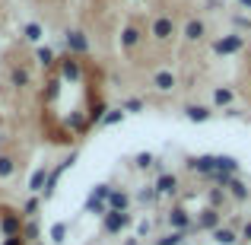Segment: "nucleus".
Here are the masks:
<instances>
[{
	"label": "nucleus",
	"instance_id": "nucleus-1",
	"mask_svg": "<svg viewBox=\"0 0 251 245\" xmlns=\"http://www.w3.org/2000/svg\"><path fill=\"white\" fill-rule=\"evenodd\" d=\"M64 48L74 57H86L92 51V45H89V35H86L83 29H67L64 32Z\"/></svg>",
	"mask_w": 251,
	"mask_h": 245
},
{
	"label": "nucleus",
	"instance_id": "nucleus-2",
	"mask_svg": "<svg viewBox=\"0 0 251 245\" xmlns=\"http://www.w3.org/2000/svg\"><path fill=\"white\" fill-rule=\"evenodd\" d=\"M150 35H153L156 42H172V38L178 35V26H175V19H172V16H166V13H162V16H156L153 23H150Z\"/></svg>",
	"mask_w": 251,
	"mask_h": 245
},
{
	"label": "nucleus",
	"instance_id": "nucleus-3",
	"mask_svg": "<svg viewBox=\"0 0 251 245\" xmlns=\"http://www.w3.org/2000/svg\"><path fill=\"white\" fill-rule=\"evenodd\" d=\"M130 220H134L130 214H118V210H108V214L102 217V233H105V236H118V233H124V229L130 226Z\"/></svg>",
	"mask_w": 251,
	"mask_h": 245
},
{
	"label": "nucleus",
	"instance_id": "nucleus-4",
	"mask_svg": "<svg viewBox=\"0 0 251 245\" xmlns=\"http://www.w3.org/2000/svg\"><path fill=\"white\" fill-rule=\"evenodd\" d=\"M166 223H169L172 233H184V236L194 229V220H191V214L184 207H172L169 214H166Z\"/></svg>",
	"mask_w": 251,
	"mask_h": 245
},
{
	"label": "nucleus",
	"instance_id": "nucleus-5",
	"mask_svg": "<svg viewBox=\"0 0 251 245\" xmlns=\"http://www.w3.org/2000/svg\"><path fill=\"white\" fill-rule=\"evenodd\" d=\"M57 70H61V80H67V83L83 80V64H80V57H74V54L57 57Z\"/></svg>",
	"mask_w": 251,
	"mask_h": 245
},
{
	"label": "nucleus",
	"instance_id": "nucleus-6",
	"mask_svg": "<svg viewBox=\"0 0 251 245\" xmlns=\"http://www.w3.org/2000/svg\"><path fill=\"white\" fill-rule=\"evenodd\" d=\"M0 233H3V239L23 236V214H16V210H3V214H0Z\"/></svg>",
	"mask_w": 251,
	"mask_h": 245
},
{
	"label": "nucleus",
	"instance_id": "nucleus-7",
	"mask_svg": "<svg viewBox=\"0 0 251 245\" xmlns=\"http://www.w3.org/2000/svg\"><path fill=\"white\" fill-rule=\"evenodd\" d=\"M220 226H223V210H213V207H203L194 220V229H203V233H213Z\"/></svg>",
	"mask_w": 251,
	"mask_h": 245
},
{
	"label": "nucleus",
	"instance_id": "nucleus-8",
	"mask_svg": "<svg viewBox=\"0 0 251 245\" xmlns=\"http://www.w3.org/2000/svg\"><path fill=\"white\" fill-rule=\"evenodd\" d=\"M245 48V35H239V32H232V35H223L213 42V51L216 54H239V51Z\"/></svg>",
	"mask_w": 251,
	"mask_h": 245
},
{
	"label": "nucleus",
	"instance_id": "nucleus-9",
	"mask_svg": "<svg viewBox=\"0 0 251 245\" xmlns=\"http://www.w3.org/2000/svg\"><path fill=\"white\" fill-rule=\"evenodd\" d=\"M203 35H207V23L203 19H188L184 23V29H181V38L188 45H197V42H203Z\"/></svg>",
	"mask_w": 251,
	"mask_h": 245
},
{
	"label": "nucleus",
	"instance_id": "nucleus-10",
	"mask_svg": "<svg viewBox=\"0 0 251 245\" xmlns=\"http://www.w3.org/2000/svg\"><path fill=\"white\" fill-rule=\"evenodd\" d=\"M178 188H181V182H178L175 172H162V175L156 178V191H159V197H172V194H178Z\"/></svg>",
	"mask_w": 251,
	"mask_h": 245
},
{
	"label": "nucleus",
	"instance_id": "nucleus-11",
	"mask_svg": "<svg viewBox=\"0 0 251 245\" xmlns=\"http://www.w3.org/2000/svg\"><path fill=\"white\" fill-rule=\"evenodd\" d=\"M188 169L207 178V175H213V172H216V156H191V160H188Z\"/></svg>",
	"mask_w": 251,
	"mask_h": 245
},
{
	"label": "nucleus",
	"instance_id": "nucleus-12",
	"mask_svg": "<svg viewBox=\"0 0 251 245\" xmlns=\"http://www.w3.org/2000/svg\"><path fill=\"white\" fill-rule=\"evenodd\" d=\"M178 86V77L172 74V70H156L153 74V89L156 92H175Z\"/></svg>",
	"mask_w": 251,
	"mask_h": 245
},
{
	"label": "nucleus",
	"instance_id": "nucleus-13",
	"mask_svg": "<svg viewBox=\"0 0 251 245\" xmlns=\"http://www.w3.org/2000/svg\"><path fill=\"white\" fill-rule=\"evenodd\" d=\"M140 42H143V32H140V26H130V23H127V26L121 29V48H124V51H134Z\"/></svg>",
	"mask_w": 251,
	"mask_h": 245
},
{
	"label": "nucleus",
	"instance_id": "nucleus-14",
	"mask_svg": "<svg viewBox=\"0 0 251 245\" xmlns=\"http://www.w3.org/2000/svg\"><path fill=\"white\" fill-rule=\"evenodd\" d=\"M108 210L127 214V210H130V194H127L124 188H111V194H108Z\"/></svg>",
	"mask_w": 251,
	"mask_h": 245
},
{
	"label": "nucleus",
	"instance_id": "nucleus-15",
	"mask_svg": "<svg viewBox=\"0 0 251 245\" xmlns=\"http://www.w3.org/2000/svg\"><path fill=\"white\" fill-rule=\"evenodd\" d=\"M10 86L13 89H29L32 86V70L29 67H10Z\"/></svg>",
	"mask_w": 251,
	"mask_h": 245
},
{
	"label": "nucleus",
	"instance_id": "nucleus-16",
	"mask_svg": "<svg viewBox=\"0 0 251 245\" xmlns=\"http://www.w3.org/2000/svg\"><path fill=\"white\" fill-rule=\"evenodd\" d=\"M184 118L194 124H203L213 118V109H207V105H184Z\"/></svg>",
	"mask_w": 251,
	"mask_h": 245
},
{
	"label": "nucleus",
	"instance_id": "nucleus-17",
	"mask_svg": "<svg viewBox=\"0 0 251 245\" xmlns=\"http://www.w3.org/2000/svg\"><path fill=\"white\" fill-rule=\"evenodd\" d=\"M48 172H51V169L38 165V169L29 175V194H38V197H42V191H45V182H48Z\"/></svg>",
	"mask_w": 251,
	"mask_h": 245
},
{
	"label": "nucleus",
	"instance_id": "nucleus-18",
	"mask_svg": "<svg viewBox=\"0 0 251 245\" xmlns=\"http://www.w3.org/2000/svg\"><path fill=\"white\" fill-rule=\"evenodd\" d=\"M210 236H213V242H216V245H235V242L242 239V236L235 233L232 226H220V229H213Z\"/></svg>",
	"mask_w": 251,
	"mask_h": 245
},
{
	"label": "nucleus",
	"instance_id": "nucleus-19",
	"mask_svg": "<svg viewBox=\"0 0 251 245\" xmlns=\"http://www.w3.org/2000/svg\"><path fill=\"white\" fill-rule=\"evenodd\" d=\"M23 38H25V42H32V45H42V38H45L42 23H25L23 26Z\"/></svg>",
	"mask_w": 251,
	"mask_h": 245
},
{
	"label": "nucleus",
	"instance_id": "nucleus-20",
	"mask_svg": "<svg viewBox=\"0 0 251 245\" xmlns=\"http://www.w3.org/2000/svg\"><path fill=\"white\" fill-rule=\"evenodd\" d=\"M35 61H38V67H54V64H57L54 48H48V45H38V48H35Z\"/></svg>",
	"mask_w": 251,
	"mask_h": 245
},
{
	"label": "nucleus",
	"instance_id": "nucleus-21",
	"mask_svg": "<svg viewBox=\"0 0 251 245\" xmlns=\"http://www.w3.org/2000/svg\"><path fill=\"white\" fill-rule=\"evenodd\" d=\"M16 175V160L10 153H0V182H10Z\"/></svg>",
	"mask_w": 251,
	"mask_h": 245
},
{
	"label": "nucleus",
	"instance_id": "nucleus-22",
	"mask_svg": "<svg viewBox=\"0 0 251 245\" xmlns=\"http://www.w3.org/2000/svg\"><path fill=\"white\" fill-rule=\"evenodd\" d=\"M42 197H38V194H29V201H25L23 204V210H19V214H23L25 217V220H35V217H38V210H42Z\"/></svg>",
	"mask_w": 251,
	"mask_h": 245
},
{
	"label": "nucleus",
	"instance_id": "nucleus-23",
	"mask_svg": "<svg viewBox=\"0 0 251 245\" xmlns=\"http://www.w3.org/2000/svg\"><path fill=\"white\" fill-rule=\"evenodd\" d=\"M239 160H235V156H226V153H220L216 156V172H229V175H235V172H239Z\"/></svg>",
	"mask_w": 251,
	"mask_h": 245
},
{
	"label": "nucleus",
	"instance_id": "nucleus-24",
	"mask_svg": "<svg viewBox=\"0 0 251 245\" xmlns=\"http://www.w3.org/2000/svg\"><path fill=\"white\" fill-rule=\"evenodd\" d=\"M213 105H216V109H232V89L216 86V89H213Z\"/></svg>",
	"mask_w": 251,
	"mask_h": 245
},
{
	"label": "nucleus",
	"instance_id": "nucleus-25",
	"mask_svg": "<svg viewBox=\"0 0 251 245\" xmlns=\"http://www.w3.org/2000/svg\"><path fill=\"white\" fill-rule=\"evenodd\" d=\"M226 194H232V197H235V201H248V185H245V182H242V178H239V175H235V178H232V182H229V188H226Z\"/></svg>",
	"mask_w": 251,
	"mask_h": 245
},
{
	"label": "nucleus",
	"instance_id": "nucleus-26",
	"mask_svg": "<svg viewBox=\"0 0 251 245\" xmlns=\"http://www.w3.org/2000/svg\"><path fill=\"white\" fill-rule=\"evenodd\" d=\"M83 210H86V214H96V217H105V214H108V204L89 194V197H86V204H83Z\"/></svg>",
	"mask_w": 251,
	"mask_h": 245
},
{
	"label": "nucleus",
	"instance_id": "nucleus-27",
	"mask_svg": "<svg viewBox=\"0 0 251 245\" xmlns=\"http://www.w3.org/2000/svg\"><path fill=\"white\" fill-rule=\"evenodd\" d=\"M137 201H140V204H156V201H159V191H156V185H143V188L137 191Z\"/></svg>",
	"mask_w": 251,
	"mask_h": 245
},
{
	"label": "nucleus",
	"instance_id": "nucleus-28",
	"mask_svg": "<svg viewBox=\"0 0 251 245\" xmlns=\"http://www.w3.org/2000/svg\"><path fill=\"white\" fill-rule=\"evenodd\" d=\"M153 245H184V233H162V236H156Z\"/></svg>",
	"mask_w": 251,
	"mask_h": 245
},
{
	"label": "nucleus",
	"instance_id": "nucleus-29",
	"mask_svg": "<svg viewBox=\"0 0 251 245\" xmlns=\"http://www.w3.org/2000/svg\"><path fill=\"white\" fill-rule=\"evenodd\" d=\"M48 239L54 245H64V242H67V223H54V226L48 229Z\"/></svg>",
	"mask_w": 251,
	"mask_h": 245
},
{
	"label": "nucleus",
	"instance_id": "nucleus-30",
	"mask_svg": "<svg viewBox=\"0 0 251 245\" xmlns=\"http://www.w3.org/2000/svg\"><path fill=\"white\" fill-rule=\"evenodd\" d=\"M105 115H108V105H105V102H96V105H92V111L86 115V121H89V124H102Z\"/></svg>",
	"mask_w": 251,
	"mask_h": 245
},
{
	"label": "nucleus",
	"instance_id": "nucleus-31",
	"mask_svg": "<svg viewBox=\"0 0 251 245\" xmlns=\"http://www.w3.org/2000/svg\"><path fill=\"white\" fill-rule=\"evenodd\" d=\"M207 207H213V210H220L223 207V204H226V191H223V188H210L207 191Z\"/></svg>",
	"mask_w": 251,
	"mask_h": 245
},
{
	"label": "nucleus",
	"instance_id": "nucleus-32",
	"mask_svg": "<svg viewBox=\"0 0 251 245\" xmlns=\"http://www.w3.org/2000/svg\"><path fill=\"white\" fill-rule=\"evenodd\" d=\"M38 236H42L38 223H35V220H25V223H23V242H35Z\"/></svg>",
	"mask_w": 251,
	"mask_h": 245
},
{
	"label": "nucleus",
	"instance_id": "nucleus-33",
	"mask_svg": "<svg viewBox=\"0 0 251 245\" xmlns=\"http://www.w3.org/2000/svg\"><path fill=\"white\" fill-rule=\"evenodd\" d=\"M121 121H124V109H108V115L102 118V128H115Z\"/></svg>",
	"mask_w": 251,
	"mask_h": 245
},
{
	"label": "nucleus",
	"instance_id": "nucleus-34",
	"mask_svg": "<svg viewBox=\"0 0 251 245\" xmlns=\"http://www.w3.org/2000/svg\"><path fill=\"white\" fill-rule=\"evenodd\" d=\"M153 163H156L153 153H137L134 156V165H137V169H153Z\"/></svg>",
	"mask_w": 251,
	"mask_h": 245
},
{
	"label": "nucleus",
	"instance_id": "nucleus-35",
	"mask_svg": "<svg viewBox=\"0 0 251 245\" xmlns=\"http://www.w3.org/2000/svg\"><path fill=\"white\" fill-rule=\"evenodd\" d=\"M150 236H153V220L143 217V220L137 223V239H150Z\"/></svg>",
	"mask_w": 251,
	"mask_h": 245
},
{
	"label": "nucleus",
	"instance_id": "nucleus-36",
	"mask_svg": "<svg viewBox=\"0 0 251 245\" xmlns=\"http://www.w3.org/2000/svg\"><path fill=\"white\" fill-rule=\"evenodd\" d=\"M67 124H70V128H74V131H86V124H89V121H86V118L80 115V111H74V115L67 118Z\"/></svg>",
	"mask_w": 251,
	"mask_h": 245
},
{
	"label": "nucleus",
	"instance_id": "nucleus-37",
	"mask_svg": "<svg viewBox=\"0 0 251 245\" xmlns=\"http://www.w3.org/2000/svg\"><path fill=\"white\" fill-rule=\"evenodd\" d=\"M89 194H92V197H99V201H105V204H108V194H111V185H96V188H92Z\"/></svg>",
	"mask_w": 251,
	"mask_h": 245
},
{
	"label": "nucleus",
	"instance_id": "nucleus-38",
	"mask_svg": "<svg viewBox=\"0 0 251 245\" xmlns=\"http://www.w3.org/2000/svg\"><path fill=\"white\" fill-rule=\"evenodd\" d=\"M57 92H61V77L48 83V89H45V99H48V102H54V99H57Z\"/></svg>",
	"mask_w": 251,
	"mask_h": 245
},
{
	"label": "nucleus",
	"instance_id": "nucleus-39",
	"mask_svg": "<svg viewBox=\"0 0 251 245\" xmlns=\"http://www.w3.org/2000/svg\"><path fill=\"white\" fill-rule=\"evenodd\" d=\"M121 109H124V115H127V111H143V99H127Z\"/></svg>",
	"mask_w": 251,
	"mask_h": 245
},
{
	"label": "nucleus",
	"instance_id": "nucleus-40",
	"mask_svg": "<svg viewBox=\"0 0 251 245\" xmlns=\"http://www.w3.org/2000/svg\"><path fill=\"white\" fill-rule=\"evenodd\" d=\"M232 23L239 26V29H248L251 32V16H232Z\"/></svg>",
	"mask_w": 251,
	"mask_h": 245
},
{
	"label": "nucleus",
	"instance_id": "nucleus-41",
	"mask_svg": "<svg viewBox=\"0 0 251 245\" xmlns=\"http://www.w3.org/2000/svg\"><path fill=\"white\" fill-rule=\"evenodd\" d=\"M242 239H245V242H251V220L245 223V226H242Z\"/></svg>",
	"mask_w": 251,
	"mask_h": 245
},
{
	"label": "nucleus",
	"instance_id": "nucleus-42",
	"mask_svg": "<svg viewBox=\"0 0 251 245\" xmlns=\"http://www.w3.org/2000/svg\"><path fill=\"white\" fill-rule=\"evenodd\" d=\"M3 245H25L23 236H13V239H3Z\"/></svg>",
	"mask_w": 251,
	"mask_h": 245
},
{
	"label": "nucleus",
	"instance_id": "nucleus-43",
	"mask_svg": "<svg viewBox=\"0 0 251 245\" xmlns=\"http://www.w3.org/2000/svg\"><path fill=\"white\" fill-rule=\"evenodd\" d=\"M124 245H140V239H137V236H134V239H127Z\"/></svg>",
	"mask_w": 251,
	"mask_h": 245
},
{
	"label": "nucleus",
	"instance_id": "nucleus-44",
	"mask_svg": "<svg viewBox=\"0 0 251 245\" xmlns=\"http://www.w3.org/2000/svg\"><path fill=\"white\" fill-rule=\"evenodd\" d=\"M239 3H242V6H245V10H251V0H239Z\"/></svg>",
	"mask_w": 251,
	"mask_h": 245
},
{
	"label": "nucleus",
	"instance_id": "nucleus-45",
	"mask_svg": "<svg viewBox=\"0 0 251 245\" xmlns=\"http://www.w3.org/2000/svg\"><path fill=\"white\" fill-rule=\"evenodd\" d=\"M130 3H140V0H130Z\"/></svg>",
	"mask_w": 251,
	"mask_h": 245
}]
</instances>
